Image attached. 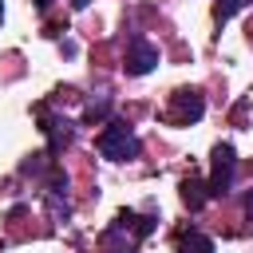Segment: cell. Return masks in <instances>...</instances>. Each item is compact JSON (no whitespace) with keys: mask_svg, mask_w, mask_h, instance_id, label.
<instances>
[{"mask_svg":"<svg viewBox=\"0 0 253 253\" xmlns=\"http://www.w3.org/2000/svg\"><path fill=\"white\" fill-rule=\"evenodd\" d=\"M123 67H126V75H150L158 67V43H150L146 36H130Z\"/></svg>","mask_w":253,"mask_h":253,"instance_id":"cell-4","label":"cell"},{"mask_svg":"<svg viewBox=\"0 0 253 253\" xmlns=\"http://www.w3.org/2000/svg\"><path fill=\"white\" fill-rule=\"evenodd\" d=\"M111 233H130V245H138V241H146V237L154 233V217H142V213H134V210H119Z\"/></svg>","mask_w":253,"mask_h":253,"instance_id":"cell-6","label":"cell"},{"mask_svg":"<svg viewBox=\"0 0 253 253\" xmlns=\"http://www.w3.org/2000/svg\"><path fill=\"white\" fill-rule=\"evenodd\" d=\"M40 130L47 134V154H59L63 146H71L75 142V123L71 119H63V115H47L43 107H40Z\"/></svg>","mask_w":253,"mask_h":253,"instance_id":"cell-5","label":"cell"},{"mask_svg":"<svg viewBox=\"0 0 253 253\" xmlns=\"http://www.w3.org/2000/svg\"><path fill=\"white\" fill-rule=\"evenodd\" d=\"M241 8H249V0H217V4H213V20L225 24V20H233Z\"/></svg>","mask_w":253,"mask_h":253,"instance_id":"cell-10","label":"cell"},{"mask_svg":"<svg viewBox=\"0 0 253 253\" xmlns=\"http://www.w3.org/2000/svg\"><path fill=\"white\" fill-rule=\"evenodd\" d=\"M202 115H206V99H202V91H194V87H178V91L170 95V123L190 126V123H198Z\"/></svg>","mask_w":253,"mask_h":253,"instance_id":"cell-3","label":"cell"},{"mask_svg":"<svg viewBox=\"0 0 253 253\" xmlns=\"http://www.w3.org/2000/svg\"><path fill=\"white\" fill-rule=\"evenodd\" d=\"M119 253H138V245H123V249H119Z\"/></svg>","mask_w":253,"mask_h":253,"instance_id":"cell-14","label":"cell"},{"mask_svg":"<svg viewBox=\"0 0 253 253\" xmlns=\"http://www.w3.org/2000/svg\"><path fill=\"white\" fill-rule=\"evenodd\" d=\"M95 146H99V154H103V158H111V162H130V158H138V154H142L138 134H134L123 119H111V123L103 126V134L95 138Z\"/></svg>","mask_w":253,"mask_h":253,"instance_id":"cell-1","label":"cell"},{"mask_svg":"<svg viewBox=\"0 0 253 253\" xmlns=\"http://www.w3.org/2000/svg\"><path fill=\"white\" fill-rule=\"evenodd\" d=\"M87 4H91V0H71V8H87Z\"/></svg>","mask_w":253,"mask_h":253,"instance_id":"cell-13","label":"cell"},{"mask_svg":"<svg viewBox=\"0 0 253 253\" xmlns=\"http://www.w3.org/2000/svg\"><path fill=\"white\" fill-rule=\"evenodd\" d=\"M178 249H182V253H213V241H210L206 233L190 229V233H182V237H178Z\"/></svg>","mask_w":253,"mask_h":253,"instance_id":"cell-8","label":"cell"},{"mask_svg":"<svg viewBox=\"0 0 253 253\" xmlns=\"http://www.w3.org/2000/svg\"><path fill=\"white\" fill-rule=\"evenodd\" d=\"M245 213H249V217H253V190H249V194H245ZM249 225H253V221H249Z\"/></svg>","mask_w":253,"mask_h":253,"instance_id":"cell-11","label":"cell"},{"mask_svg":"<svg viewBox=\"0 0 253 253\" xmlns=\"http://www.w3.org/2000/svg\"><path fill=\"white\" fill-rule=\"evenodd\" d=\"M103 119H111V95H99L95 103H87V111H83V123L91 126V123H103Z\"/></svg>","mask_w":253,"mask_h":253,"instance_id":"cell-9","label":"cell"},{"mask_svg":"<svg viewBox=\"0 0 253 253\" xmlns=\"http://www.w3.org/2000/svg\"><path fill=\"white\" fill-rule=\"evenodd\" d=\"M237 182V150L229 142H217L213 154H210V178H206V190H210V202L213 198H225Z\"/></svg>","mask_w":253,"mask_h":253,"instance_id":"cell-2","label":"cell"},{"mask_svg":"<svg viewBox=\"0 0 253 253\" xmlns=\"http://www.w3.org/2000/svg\"><path fill=\"white\" fill-rule=\"evenodd\" d=\"M36 8H40V12H47V8H51V0H36Z\"/></svg>","mask_w":253,"mask_h":253,"instance_id":"cell-12","label":"cell"},{"mask_svg":"<svg viewBox=\"0 0 253 253\" xmlns=\"http://www.w3.org/2000/svg\"><path fill=\"white\" fill-rule=\"evenodd\" d=\"M178 190H182V206H186L190 213H198V210L210 202V190H206V182H202V178H182V186H178Z\"/></svg>","mask_w":253,"mask_h":253,"instance_id":"cell-7","label":"cell"},{"mask_svg":"<svg viewBox=\"0 0 253 253\" xmlns=\"http://www.w3.org/2000/svg\"><path fill=\"white\" fill-rule=\"evenodd\" d=\"M0 20H4V0H0Z\"/></svg>","mask_w":253,"mask_h":253,"instance_id":"cell-15","label":"cell"}]
</instances>
